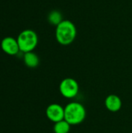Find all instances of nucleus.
I'll return each mask as SVG.
<instances>
[{
    "label": "nucleus",
    "instance_id": "nucleus-3",
    "mask_svg": "<svg viewBox=\"0 0 132 133\" xmlns=\"http://www.w3.org/2000/svg\"><path fill=\"white\" fill-rule=\"evenodd\" d=\"M20 51L24 53L33 51L38 43V37L32 30H23L17 37Z\"/></svg>",
    "mask_w": 132,
    "mask_h": 133
},
{
    "label": "nucleus",
    "instance_id": "nucleus-10",
    "mask_svg": "<svg viewBox=\"0 0 132 133\" xmlns=\"http://www.w3.org/2000/svg\"><path fill=\"white\" fill-rule=\"evenodd\" d=\"M47 19H48V22L50 23H51L52 25H54L56 26L60 23H61L63 21L62 16H61V12L57 11V10H54V11L51 12L48 15Z\"/></svg>",
    "mask_w": 132,
    "mask_h": 133
},
{
    "label": "nucleus",
    "instance_id": "nucleus-9",
    "mask_svg": "<svg viewBox=\"0 0 132 133\" xmlns=\"http://www.w3.org/2000/svg\"><path fill=\"white\" fill-rule=\"evenodd\" d=\"M71 125L65 119L58 122L54 123V133H68L70 132Z\"/></svg>",
    "mask_w": 132,
    "mask_h": 133
},
{
    "label": "nucleus",
    "instance_id": "nucleus-1",
    "mask_svg": "<svg viewBox=\"0 0 132 133\" xmlns=\"http://www.w3.org/2000/svg\"><path fill=\"white\" fill-rule=\"evenodd\" d=\"M76 35V27L75 24L70 20H63L56 26V40L61 45L66 46L71 44L75 41Z\"/></svg>",
    "mask_w": 132,
    "mask_h": 133
},
{
    "label": "nucleus",
    "instance_id": "nucleus-5",
    "mask_svg": "<svg viewBox=\"0 0 132 133\" xmlns=\"http://www.w3.org/2000/svg\"><path fill=\"white\" fill-rule=\"evenodd\" d=\"M46 115L54 123L62 121L65 118V108L58 104H51L46 109Z\"/></svg>",
    "mask_w": 132,
    "mask_h": 133
},
{
    "label": "nucleus",
    "instance_id": "nucleus-2",
    "mask_svg": "<svg viewBox=\"0 0 132 133\" xmlns=\"http://www.w3.org/2000/svg\"><path fill=\"white\" fill-rule=\"evenodd\" d=\"M85 107L79 102H71L65 107V120L71 125L81 124L86 118Z\"/></svg>",
    "mask_w": 132,
    "mask_h": 133
},
{
    "label": "nucleus",
    "instance_id": "nucleus-4",
    "mask_svg": "<svg viewBox=\"0 0 132 133\" xmlns=\"http://www.w3.org/2000/svg\"><path fill=\"white\" fill-rule=\"evenodd\" d=\"M79 90L78 82L71 77L65 78L61 80L59 85V91L62 97L72 99L77 96Z\"/></svg>",
    "mask_w": 132,
    "mask_h": 133
},
{
    "label": "nucleus",
    "instance_id": "nucleus-6",
    "mask_svg": "<svg viewBox=\"0 0 132 133\" xmlns=\"http://www.w3.org/2000/svg\"><path fill=\"white\" fill-rule=\"evenodd\" d=\"M1 48L5 53L9 55H15L20 51L17 39H15L12 37L3 38L1 42Z\"/></svg>",
    "mask_w": 132,
    "mask_h": 133
},
{
    "label": "nucleus",
    "instance_id": "nucleus-8",
    "mask_svg": "<svg viewBox=\"0 0 132 133\" xmlns=\"http://www.w3.org/2000/svg\"><path fill=\"white\" fill-rule=\"evenodd\" d=\"M23 61L25 65L29 68H36L40 63L39 57L33 51L24 53Z\"/></svg>",
    "mask_w": 132,
    "mask_h": 133
},
{
    "label": "nucleus",
    "instance_id": "nucleus-7",
    "mask_svg": "<svg viewBox=\"0 0 132 133\" xmlns=\"http://www.w3.org/2000/svg\"><path fill=\"white\" fill-rule=\"evenodd\" d=\"M105 106L108 111L111 112H117L121 108V99L116 94H110L105 99Z\"/></svg>",
    "mask_w": 132,
    "mask_h": 133
}]
</instances>
